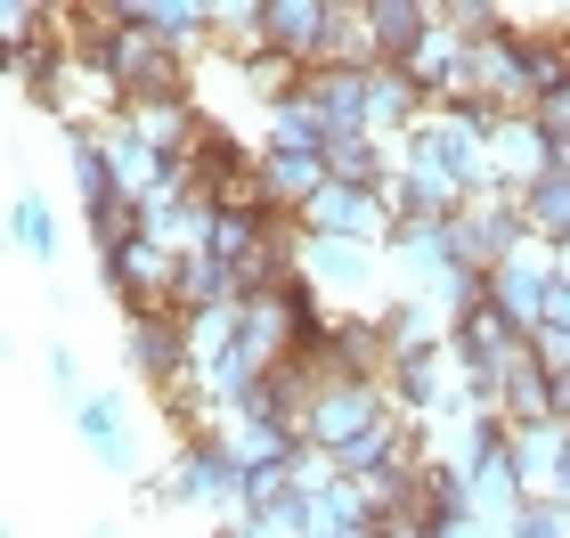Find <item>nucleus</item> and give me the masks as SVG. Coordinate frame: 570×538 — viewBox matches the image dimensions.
I'll return each mask as SVG.
<instances>
[{
  "mask_svg": "<svg viewBox=\"0 0 570 538\" xmlns=\"http://www.w3.org/2000/svg\"><path fill=\"white\" fill-rule=\"evenodd\" d=\"M196 538H237V530H228V522H220V530H196Z\"/></svg>",
  "mask_w": 570,
  "mask_h": 538,
  "instance_id": "cd10ccee",
  "label": "nucleus"
},
{
  "mask_svg": "<svg viewBox=\"0 0 570 538\" xmlns=\"http://www.w3.org/2000/svg\"><path fill=\"white\" fill-rule=\"evenodd\" d=\"M334 538H383V522H367V530H334Z\"/></svg>",
  "mask_w": 570,
  "mask_h": 538,
  "instance_id": "bb28decb",
  "label": "nucleus"
},
{
  "mask_svg": "<svg viewBox=\"0 0 570 538\" xmlns=\"http://www.w3.org/2000/svg\"><path fill=\"white\" fill-rule=\"evenodd\" d=\"M554 156H562V147L547 139V123H538V115H513V107L498 115V131H489V164H498L505 188H530V179H547Z\"/></svg>",
  "mask_w": 570,
  "mask_h": 538,
  "instance_id": "0eeeda50",
  "label": "nucleus"
},
{
  "mask_svg": "<svg viewBox=\"0 0 570 538\" xmlns=\"http://www.w3.org/2000/svg\"><path fill=\"white\" fill-rule=\"evenodd\" d=\"M326 66H351V74H375L383 66V41H375V25H367V0H334Z\"/></svg>",
  "mask_w": 570,
  "mask_h": 538,
  "instance_id": "f3484780",
  "label": "nucleus"
},
{
  "mask_svg": "<svg viewBox=\"0 0 570 538\" xmlns=\"http://www.w3.org/2000/svg\"><path fill=\"white\" fill-rule=\"evenodd\" d=\"M122 368H131V383H171L179 368H196L188 351V319H122Z\"/></svg>",
  "mask_w": 570,
  "mask_h": 538,
  "instance_id": "423d86ee",
  "label": "nucleus"
},
{
  "mask_svg": "<svg viewBox=\"0 0 570 538\" xmlns=\"http://www.w3.org/2000/svg\"><path fill=\"white\" fill-rule=\"evenodd\" d=\"M513 204H522V228H530V237L562 245V237H570V147L554 156V172H547V179L513 188Z\"/></svg>",
  "mask_w": 570,
  "mask_h": 538,
  "instance_id": "4468645a",
  "label": "nucleus"
},
{
  "mask_svg": "<svg viewBox=\"0 0 570 538\" xmlns=\"http://www.w3.org/2000/svg\"><path fill=\"white\" fill-rule=\"evenodd\" d=\"M554 270H562V286H570V237H562V245H554Z\"/></svg>",
  "mask_w": 570,
  "mask_h": 538,
  "instance_id": "a878e982",
  "label": "nucleus"
},
{
  "mask_svg": "<svg viewBox=\"0 0 570 538\" xmlns=\"http://www.w3.org/2000/svg\"><path fill=\"white\" fill-rule=\"evenodd\" d=\"M309 237H351V245H383L392 253V213H383V196L375 188H343V179H326L318 196H309V213H302Z\"/></svg>",
  "mask_w": 570,
  "mask_h": 538,
  "instance_id": "20e7f679",
  "label": "nucleus"
},
{
  "mask_svg": "<svg viewBox=\"0 0 570 538\" xmlns=\"http://www.w3.org/2000/svg\"><path fill=\"white\" fill-rule=\"evenodd\" d=\"M505 449H513V466H522L530 498H554V473L570 457V424H522V432H505Z\"/></svg>",
  "mask_w": 570,
  "mask_h": 538,
  "instance_id": "2eb2a0df",
  "label": "nucleus"
},
{
  "mask_svg": "<svg viewBox=\"0 0 570 538\" xmlns=\"http://www.w3.org/2000/svg\"><path fill=\"white\" fill-rule=\"evenodd\" d=\"M530 351H538V368H547V375H562V368H570V335H562V326H538Z\"/></svg>",
  "mask_w": 570,
  "mask_h": 538,
  "instance_id": "4be33fe9",
  "label": "nucleus"
},
{
  "mask_svg": "<svg viewBox=\"0 0 570 538\" xmlns=\"http://www.w3.org/2000/svg\"><path fill=\"white\" fill-rule=\"evenodd\" d=\"M41 383H49V400L82 408V400H90V383H82V351H73V343H49V351H41Z\"/></svg>",
  "mask_w": 570,
  "mask_h": 538,
  "instance_id": "aec40b11",
  "label": "nucleus"
},
{
  "mask_svg": "<svg viewBox=\"0 0 570 538\" xmlns=\"http://www.w3.org/2000/svg\"><path fill=\"white\" fill-rule=\"evenodd\" d=\"M513 538H570V506L562 498H530L513 515Z\"/></svg>",
  "mask_w": 570,
  "mask_h": 538,
  "instance_id": "412c9836",
  "label": "nucleus"
},
{
  "mask_svg": "<svg viewBox=\"0 0 570 538\" xmlns=\"http://www.w3.org/2000/svg\"><path fill=\"white\" fill-rule=\"evenodd\" d=\"M538 123H547V139H554V147H570V82H562L554 98H538Z\"/></svg>",
  "mask_w": 570,
  "mask_h": 538,
  "instance_id": "5701e85b",
  "label": "nucleus"
},
{
  "mask_svg": "<svg viewBox=\"0 0 570 538\" xmlns=\"http://www.w3.org/2000/svg\"><path fill=\"white\" fill-rule=\"evenodd\" d=\"M326 33H334V0H269V49L318 74L326 66Z\"/></svg>",
  "mask_w": 570,
  "mask_h": 538,
  "instance_id": "6e6552de",
  "label": "nucleus"
},
{
  "mask_svg": "<svg viewBox=\"0 0 570 538\" xmlns=\"http://www.w3.org/2000/svg\"><path fill=\"white\" fill-rule=\"evenodd\" d=\"M213 228H220V213H213V196H179V204H155L147 213V237L164 245V253H213Z\"/></svg>",
  "mask_w": 570,
  "mask_h": 538,
  "instance_id": "9b49d317",
  "label": "nucleus"
},
{
  "mask_svg": "<svg viewBox=\"0 0 570 538\" xmlns=\"http://www.w3.org/2000/svg\"><path fill=\"white\" fill-rule=\"evenodd\" d=\"M0 538H24V530H17V522H9V530H0Z\"/></svg>",
  "mask_w": 570,
  "mask_h": 538,
  "instance_id": "c85d7f7f",
  "label": "nucleus"
},
{
  "mask_svg": "<svg viewBox=\"0 0 570 538\" xmlns=\"http://www.w3.org/2000/svg\"><path fill=\"white\" fill-rule=\"evenodd\" d=\"M367 25L383 41V66H407L432 33V0H367Z\"/></svg>",
  "mask_w": 570,
  "mask_h": 538,
  "instance_id": "dca6fc26",
  "label": "nucleus"
},
{
  "mask_svg": "<svg viewBox=\"0 0 570 538\" xmlns=\"http://www.w3.org/2000/svg\"><path fill=\"white\" fill-rule=\"evenodd\" d=\"M139 506H179V515H228L237 522V506H245V466H237V449H228V432H188L164 466H155V481H139Z\"/></svg>",
  "mask_w": 570,
  "mask_h": 538,
  "instance_id": "f257e3e1",
  "label": "nucleus"
},
{
  "mask_svg": "<svg viewBox=\"0 0 570 538\" xmlns=\"http://www.w3.org/2000/svg\"><path fill=\"white\" fill-rule=\"evenodd\" d=\"M262 147H277V156H326V123L309 98H285V107L262 115Z\"/></svg>",
  "mask_w": 570,
  "mask_h": 538,
  "instance_id": "a211bd4d",
  "label": "nucleus"
},
{
  "mask_svg": "<svg viewBox=\"0 0 570 538\" xmlns=\"http://www.w3.org/2000/svg\"><path fill=\"white\" fill-rule=\"evenodd\" d=\"M489 408L505 417V432H522V424H562V417H554V375L538 368V351H522L498 383H489Z\"/></svg>",
  "mask_w": 570,
  "mask_h": 538,
  "instance_id": "1a4fd4ad",
  "label": "nucleus"
},
{
  "mask_svg": "<svg viewBox=\"0 0 570 538\" xmlns=\"http://www.w3.org/2000/svg\"><path fill=\"white\" fill-rule=\"evenodd\" d=\"M547 326H562V335H570V286H554V294H547Z\"/></svg>",
  "mask_w": 570,
  "mask_h": 538,
  "instance_id": "b1692460",
  "label": "nucleus"
},
{
  "mask_svg": "<svg viewBox=\"0 0 570 538\" xmlns=\"http://www.w3.org/2000/svg\"><path fill=\"white\" fill-rule=\"evenodd\" d=\"M302 98L318 107L326 139H375V90H367V74H351V66H318V74L302 82Z\"/></svg>",
  "mask_w": 570,
  "mask_h": 538,
  "instance_id": "39448f33",
  "label": "nucleus"
},
{
  "mask_svg": "<svg viewBox=\"0 0 570 538\" xmlns=\"http://www.w3.org/2000/svg\"><path fill=\"white\" fill-rule=\"evenodd\" d=\"M262 196L269 213H309V196L326 188V156H277V147H262Z\"/></svg>",
  "mask_w": 570,
  "mask_h": 538,
  "instance_id": "f8f14e48",
  "label": "nucleus"
},
{
  "mask_svg": "<svg viewBox=\"0 0 570 538\" xmlns=\"http://www.w3.org/2000/svg\"><path fill=\"white\" fill-rule=\"evenodd\" d=\"M9 237H17V253H24L33 270H49V277H58L66 228H58V204H49L41 188H17V196H9Z\"/></svg>",
  "mask_w": 570,
  "mask_h": 538,
  "instance_id": "9d476101",
  "label": "nucleus"
},
{
  "mask_svg": "<svg viewBox=\"0 0 570 538\" xmlns=\"http://www.w3.org/2000/svg\"><path fill=\"white\" fill-rule=\"evenodd\" d=\"M367 90H375V139H407V131L424 123V107H432L424 82H416L407 66H375Z\"/></svg>",
  "mask_w": 570,
  "mask_h": 538,
  "instance_id": "ddd939ff",
  "label": "nucleus"
},
{
  "mask_svg": "<svg viewBox=\"0 0 570 538\" xmlns=\"http://www.w3.org/2000/svg\"><path fill=\"white\" fill-rule=\"evenodd\" d=\"M383 417H392V392H383V383H318V400L302 408V441L343 457L358 432L383 424Z\"/></svg>",
  "mask_w": 570,
  "mask_h": 538,
  "instance_id": "7ed1b4c3",
  "label": "nucleus"
},
{
  "mask_svg": "<svg viewBox=\"0 0 570 538\" xmlns=\"http://www.w3.org/2000/svg\"><path fill=\"white\" fill-rule=\"evenodd\" d=\"M73 441H82V457L98 473H115V481H155V466H147V432H139V408H131V392H90L82 408H73Z\"/></svg>",
  "mask_w": 570,
  "mask_h": 538,
  "instance_id": "f03ea898",
  "label": "nucleus"
},
{
  "mask_svg": "<svg viewBox=\"0 0 570 538\" xmlns=\"http://www.w3.org/2000/svg\"><path fill=\"white\" fill-rule=\"evenodd\" d=\"M432 25L481 49V41H498L505 25H513V9H498V0H432Z\"/></svg>",
  "mask_w": 570,
  "mask_h": 538,
  "instance_id": "6ab92c4d",
  "label": "nucleus"
},
{
  "mask_svg": "<svg viewBox=\"0 0 570 538\" xmlns=\"http://www.w3.org/2000/svg\"><path fill=\"white\" fill-rule=\"evenodd\" d=\"M554 498H562V506H570V457H562V473H554Z\"/></svg>",
  "mask_w": 570,
  "mask_h": 538,
  "instance_id": "393cba45",
  "label": "nucleus"
}]
</instances>
